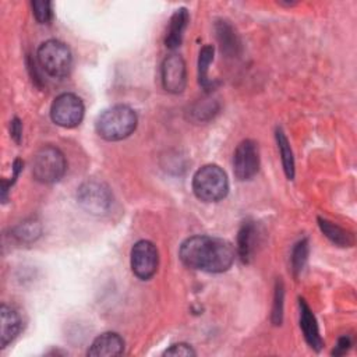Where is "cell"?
I'll return each instance as SVG.
<instances>
[{
	"instance_id": "20",
	"label": "cell",
	"mask_w": 357,
	"mask_h": 357,
	"mask_svg": "<svg viewBox=\"0 0 357 357\" xmlns=\"http://www.w3.org/2000/svg\"><path fill=\"white\" fill-rule=\"evenodd\" d=\"M42 234V226L36 219H28L21 223H18L13 229V236L17 241L29 244L36 241Z\"/></svg>"
},
{
	"instance_id": "3",
	"label": "cell",
	"mask_w": 357,
	"mask_h": 357,
	"mask_svg": "<svg viewBox=\"0 0 357 357\" xmlns=\"http://www.w3.org/2000/svg\"><path fill=\"white\" fill-rule=\"evenodd\" d=\"M192 191L204 202H218L229 192V180L218 165H205L192 177Z\"/></svg>"
},
{
	"instance_id": "6",
	"label": "cell",
	"mask_w": 357,
	"mask_h": 357,
	"mask_svg": "<svg viewBox=\"0 0 357 357\" xmlns=\"http://www.w3.org/2000/svg\"><path fill=\"white\" fill-rule=\"evenodd\" d=\"M77 201L86 212L92 215H103L112 206L113 194L103 181L86 180L77 191Z\"/></svg>"
},
{
	"instance_id": "13",
	"label": "cell",
	"mask_w": 357,
	"mask_h": 357,
	"mask_svg": "<svg viewBox=\"0 0 357 357\" xmlns=\"http://www.w3.org/2000/svg\"><path fill=\"white\" fill-rule=\"evenodd\" d=\"M0 346L4 349L20 335L22 329V318L14 308L3 304L0 307Z\"/></svg>"
},
{
	"instance_id": "15",
	"label": "cell",
	"mask_w": 357,
	"mask_h": 357,
	"mask_svg": "<svg viewBox=\"0 0 357 357\" xmlns=\"http://www.w3.org/2000/svg\"><path fill=\"white\" fill-rule=\"evenodd\" d=\"M188 18H190L188 11L184 7H180L173 13V15L170 17V21H169L166 36H165L166 47L176 49L181 45L183 35H184V31L188 24Z\"/></svg>"
},
{
	"instance_id": "14",
	"label": "cell",
	"mask_w": 357,
	"mask_h": 357,
	"mask_svg": "<svg viewBox=\"0 0 357 357\" xmlns=\"http://www.w3.org/2000/svg\"><path fill=\"white\" fill-rule=\"evenodd\" d=\"M258 244V230L254 222H244L237 236V254L241 262L250 264Z\"/></svg>"
},
{
	"instance_id": "22",
	"label": "cell",
	"mask_w": 357,
	"mask_h": 357,
	"mask_svg": "<svg viewBox=\"0 0 357 357\" xmlns=\"http://www.w3.org/2000/svg\"><path fill=\"white\" fill-rule=\"evenodd\" d=\"M283 297H284V287L280 279L276 280L275 286V296H273V307L271 321L273 325H280L283 319Z\"/></svg>"
},
{
	"instance_id": "23",
	"label": "cell",
	"mask_w": 357,
	"mask_h": 357,
	"mask_svg": "<svg viewBox=\"0 0 357 357\" xmlns=\"http://www.w3.org/2000/svg\"><path fill=\"white\" fill-rule=\"evenodd\" d=\"M32 14L39 24H49L52 21V3L46 0H36L31 3Z\"/></svg>"
},
{
	"instance_id": "28",
	"label": "cell",
	"mask_w": 357,
	"mask_h": 357,
	"mask_svg": "<svg viewBox=\"0 0 357 357\" xmlns=\"http://www.w3.org/2000/svg\"><path fill=\"white\" fill-rule=\"evenodd\" d=\"M10 134H11V138L20 144L21 139H22V123L18 117H14L11 120V124H10Z\"/></svg>"
},
{
	"instance_id": "11",
	"label": "cell",
	"mask_w": 357,
	"mask_h": 357,
	"mask_svg": "<svg viewBox=\"0 0 357 357\" xmlns=\"http://www.w3.org/2000/svg\"><path fill=\"white\" fill-rule=\"evenodd\" d=\"M298 308H300V328L303 331L304 339L312 350L319 351L324 347V340L319 335V328H318L315 315L312 314L311 308L308 307L304 298H298Z\"/></svg>"
},
{
	"instance_id": "24",
	"label": "cell",
	"mask_w": 357,
	"mask_h": 357,
	"mask_svg": "<svg viewBox=\"0 0 357 357\" xmlns=\"http://www.w3.org/2000/svg\"><path fill=\"white\" fill-rule=\"evenodd\" d=\"M22 167H24V162L21 159H15L14 163H13V177H11V180L10 181L3 180V184H1V199H3V202H6L8 191H10L11 185L15 183L17 177L20 176V172L22 170Z\"/></svg>"
},
{
	"instance_id": "19",
	"label": "cell",
	"mask_w": 357,
	"mask_h": 357,
	"mask_svg": "<svg viewBox=\"0 0 357 357\" xmlns=\"http://www.w3.org/2000/svg\"><path fill=\"white\" fill-rule=\"evenodd\" d=\"M275 137H276V144L279 148L284 174L289 180H293V177H294V156H293V151L289 144V139L284 135V132L282 131V128H276Z\"/></svg>"
},
{
	"instance_id": "21",
	"label": "cell",
	"mask_w": 357,
	"mask_h": 357,
	"mask_svg": "<svg viewBox=\"0 0 357 357\" xmlns=\"http://www.w3.org/2000/svg\"><path fill=\"white\" fill-rule=\"evenodd\" d=\"M308 240L307 238H301L300 241L296 243V245L293 247L291 251V271L294 273V276H298L301 273V271L304 269L307 259H308Z\"/></svg>"
},
{
	"instance_id": "2",
	"label": "cell",
	"mask_w": 357,
	"mask_h": 357,
	"mask_svg": "<svg viewBox=\"0 0 357 357\" xmlns=\"http://www.w3.org/2000/svg\"><path fill=\"white\" fill-rule=\"evenodd\" d=\"M137 113L126 105H116L103 110L95 124L96 132L106 141H121L137 128Z\"/></svg>"
},
{
	"instance_id": "5",
	"label": "cell",
	"mask_w": 357,
	"mask_h": 357,
	"mask_svg": "<svg viewBox=\"0 0 357 357\" xmlns=\"http://www.w3.org/2000/svg\"><path fill=\"white\" fill-rule=\"evenodd\" d=\"M36 57L42 70L50 77L63 78L71 70V52L66 43L57 39H49L43 42L38 49Z\"/></svg>"
},
{
	"instance_id": "10",
	"label": "cell",
	"mask_w": 357,
	"mask_h": 357,
	"mask_svg": "<svg viewBox=\"0 0 357 357\" xmlns=\"http://www.w3.org/2000/svg\"><path fill=\"white\" fill-rule=\"evenodd\" d=\"M162 85L170 93H181L187 85L185 61L180 54H169L160 68Z\"/></svg>"
},
{
	"instance_id": "26",
	"label": "cell",
	"mask_w": 357,
	"mask_h": 357,
	"mask_svg": "<svg viewBox=\"0 0 357 357\" xmlns=\"http://www.w3.org/2000/svg\"><path fill=\"white\" fill-rule=\"evenodd\" d=\"M191 113L197 117V120H208L216 113V107H213V102L211 103H204V105H197Z\"/></svg>"
},
{
	"instance_id": "16",
	"label": "cell",
	"mask_w": 357,
	"mask_h": 357,
	"mask_svg": "<svg viewBox=\"0 0 357 357\" xmlns=\"http://www.w3.org/2000/svg\"><path fill=\"white\" fill-rule=\"evenodd\" d=\"M215 31L222 52L229 57L237 56L241 49V42L231 24L229 21L220 20L215 24Z\"/></svg>"
},
{
	"instance_id": "18",
	"label": "cell",
	"mask_w": 357,
	"mask_h": 357,
	"mask_svg": "<svg viewBox=\"0 0 357 357\" xmlns=\"http://www.w3.org/2000/svg\"><path fill=\"white\" fill-rule=\"evenodd\" d=\"M213 53L215 49L212 45H205L199 50V57H198V84L202 86L204 91H212L215 88L216 82H212L208 78V70L209 64L213 60Z\"/></svg>"
},
{
	"instance_id": "27",
	"label": "cell",
	"mask_w": 357,
	"mask_h": 357,
	"mask_svg": "<svg viewBox=\"0 0 357 357\" xmlns=\"http://www.w3.org/2000/svg\"><path fill=\"white\" fill-rule=\"evenodd\" d=\"M350 346H351V339L349 336L339 337L335 349L332 350V356H343V354H346L349 351Z\"/></svg>"
},
{
	"instance_id": "25",
	"label": "cell",
	"mask_w": 357,
	"mask_h": 357,
	"mask_svg": "<svg viewBox=\"0 0 357 357\" xmlns=\"http://www.w3.org/2000/svg\"><path fill=\"white\" fill-rule=\"evenodd\" d=\"M165 356H178V357H194V349L187 343H176L165 350Z\"/></svg>"
},
{
	"instance_id": "9",
	"label": "cell",
	"mask_w": 357,
	"mask_h": 357,
	"mask_svg": "<svg viewBox=\"0 0 357 357\" xmlns=\"http://www.w3.org/2000/svg\"><path fill=\"white\" fill-rule=\"evenodd\" d=\"M259 169V151L258 145L252 139L241 141L233 156V170L234 176L241 180H251Z\"/></svg>"
},
{
	"instance_id": "12",
	"label": "cell",
	"mask_w": 357,
	"mask_h": 357,
	"mask_svg": "<svg viewBox=\"0 0 357 357\" xmlns=\"http://www.w3.org/2000/svg\"><path fill=\"white\" fill-rule=\"evenodd\" d=\"M124 351V340L116 332L99 335L89 346L86 354L91 357H114Z\"/></svg>"
},
{
	"instance_id": "7",
	"label": "cell",
	"mask_w": 357,
	"mask_h": 357,
	"mask_svg": "<svg viewBox=\"0 0 357 357\" xmlns=\"http://www.w3.org/2000/svg\"><path fill=\"white\" fill-rule=\"evenodd\" d=\"M84 103L81 98L74 93H61L59 95L50 107V117L53 123L64 128L77 127L84 119Z\"/></svg>"
},
{
	"instance_id": "8",
	"label": "cell",
	"mask_w": 357,
	"mask_h": 357,
	"mask_svg": "<svg viewBox=\"0 0 357 357\" xmlns=\"http://www.w3.org/2000/svg\"><path fill=\"white\" fill-rule=\"evenodd\" d=\"M159 265V254L156 245L149 240H139L131 248V269L132 273L141 279H151Z\"/></svg>"
},
{
	"instance_id": "1",
	"label": "cell",
	"mask_w": 357,
	"mask_h": 357,
	"mask_svg": "<svg viewBox=\"0 0 357 357\" xmlns=\"http://www.w3.org/2000/svg\"><path fill=\"white\" fill-rule=\"evenodd\" d=\"M178 257L191 269L220 273L231 266L234 248L227 240L220 237L192 236L183 241Z\"/></svg>"
},
{
	"instance_id": "17",
	"label": "cell",
	"mask_w": 357,
	"mask_h": 357,
	"mask_svg": "<svg viewBox=\"0 0 357 357\" xmlns=\"http://www.w3.org/2000/svg\"><path fill=\"white\" fill-rule=\"evenodd\" d=\"M318 226L321 229V231L336 245L339 247H351L354 244V237L353 234L340 227L339 225L328 220V219H324V218H318Z\"/></svg>"
},
{
	"instance_id": "4",
	"label": "cell",
	"mask_w": 357,
	"mask_h": 357,
	"mask_svg": "<svg viewBox=\"0 0 357 357\" xmlns=\"http://www.w3.org/2000/svg\"><path fill=\"white\" fill-rule=\"evenodd\" d=\"M67 170V160L64 153L53 146L45 145L36 151L32 159V174L35 180L45 184L59 181Z\"/></svg>"
}]
</instances>
